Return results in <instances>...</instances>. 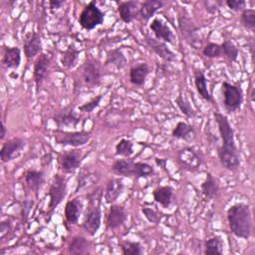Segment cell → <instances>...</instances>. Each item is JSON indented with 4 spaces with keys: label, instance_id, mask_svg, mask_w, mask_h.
<instances>
[{
    "label": "cell",
    "instance_id": "cell-1",
    "mask_svg": "<svg viewBox=\"0 0 255 255\" xmlns=\"http://www.w3.org/2000/svg\"><path fill=\"white\" fill-rule=\"evenodd\" d=\"M213 116L222 140V143L217 147L219 162L225 169L235 171L240 166V155L234 138V130L225 115L214 112Z\"/></svg>",
    "mask_w": 255,
    "mask_h": 255
},
{
    "label": "cell",
    "instance_id": "cell-2",
    "mask_svg": "<svg viewBox=\"0 0 255 255\" xmlns=\"http://www.w3.org/2000/svg\"><path fill=\"white\" fill-rule=\"evenodd\" d=\"M231 233L242 239H249L252 235L253 220L250 206L243 202L231 205L226 213Z\"/></svg>",
    "mask_w": 255,
    "mask_h": 255
},
{
    "label": "cell",
    "instance_id": "cell-3",
    "mask_svg": "<svg viewBox=\"0 0 255 255\" xmlns=\"http://www.w3.org/2000/svg\"><path fill=\"white\" fill-rule=\"evenodd\" d=\"M103 197V192L101 188H97L95 191L89 194V204L83 219L82 227L83 229L94 236L101 227L102 223V210H101V199Z\"/></svg>",
    "mask_w": 255,
    "mask_h": 255
},
{
    "label": "cell",
    "instance_id": "cell-4",
    "mask_svg": "<svg viewBox=\"0 0 255 255\" xmlns=\"http://www.w3.org/2000/svg\"><path fill=\"white\" fill-rule=\"evenodd\" d=\"M105 20V13L97 6L95 0L90 1L81 11L78 23L85 30H94L102 25Z\"/></svg>",
    "mask_w": 255,
    "mask_h": 255
},
{
    "label": "cell",
    "instance_id": "cell-5",
    "mask_svg": "<svg viewBox=\"0 0 255 255\" xmlns=\"http://www.w3.org/2000/svg\"><path fill=\"white\" fill-rule=\"evenodd\" d=\"M221 93L223 106L227 113L230 114L240 110L244 99L243 91L240 86L224 81L221 84Z\"/></svg>",
    "mask_w": 255,
    "mask_h": 255
},
{
    "label": "cell",
    "instance_id": "cell-6",
    "mask_svg": "<svg viewBox=\"0 0 255 255\" xmlns=\"http://www.w3.org/2000/svg\"><path fill=\"white\" fill-rule=\"evenodd\" d=\"M177 24L179 33L182 36V38L194 49H198V47L201 44L199 28L194 24V22L184 11H181L178 14Z\"/></svg>",
    "mask_w": 255,
    "mask_h": 255
},
{
    "label": "cell",
    "instance_id": "cell-7",
    "mask_svg": "<svg viewBox=\"0 0 255 255\" xmlns=\"http://www.w3.org/2000/svg\"><path fill=\"white\" fill-rule=\"evenodd\" d=\"M92 138L91 130H74L66 131L63 129H57L55 131V142L61 145H68L72 147H80L88 143Z\"/></svg>",
    "mask_w": 255,
    "mask_h": 255
},
{
    "label": "cell",
    "instance_id": "cell-8",
    "mask_svg": "<svg viewBox=\"0 0 255 255\" xmlns=\"http://www.w3.org/2000/svg\"><path fill=\"white\" fill-rule=\"evenodd\" d=\"M48 213H52L67 195V178L61 174H55L48 190Z\"/></svg>",
    "mask_w": 255,
    "mask_h": 255
},
{
    "label": "cell",
    "instance_id": "cell-9",
    "mask_svg": "<svg viewBox=\"0 0 255 255\" xmlns=\"http://www.w3.org/2000/svg\"><path fill=\"white\" fill-rule=\"evenodd\" d=\"M81 75L86 86L90 88L100 86L103 77L102 66L100 62L91 56L87 57L86 61L81 67Z\"/></svg>",
    "mask_w": 255,
    "mask_h": 255
},
{
    "label": "cell",
    "instance_id": "cell-10",
    "mask_svg": "<svg viewBox=\"0 0 255 255\" xmlns=\"http://www.w3.org/2000/svg\"><path fill=\"white\" fill-rule=\"evenodd\" d=\"M86 156V153L83 152L82 149H69L64 150L58 156L59 167L63 173L70 174L74 173L76 169H78Z\"/></svg>",
    "mask_w": 255,
    "mask_h": 255
},
{
    "label": "cell",
    "instance_id": "cell-11",
    "mask_svg": "<svg viewBox=\"0 0 255 255\" xmlns=\"http://www.w3.org/2000/svg\"><path fill=\"white\" fill-rule=\"evenodd\" d=\"M176 160L178 165L189 172H194L199 169L201 165V158L198 153L190 146H184L176 153Z\"/></svg>",
    "mask_w": 255,
    "mask_h": 255
},
{
    "label": "cell",
    "instance_id": "cell-12",
    "mask_svg": "<svg viewBox=\"0 0 255 255\" xmlns=\"http://www.w3.org/2000/svg\"><path fill=\"white\" fill-rule=\"evenodd\" d=\"M53 120L59 129L65 128H77L81 123V117H79L73 107H65L53 115Z\"/></svg>",
    "mask_w": 255,
    "mask_h": 255
},
{
    "label": "cell",
    "instance_id": "cell-13",
    "mask_svg": "<svg viewBox=\"0 0 255 255\" xmlns=\"http://www.w3.org/2000/svg\"><path fill=\"white\" fill-rule=\"evenodd\" d=\"M26 141L19 136L7 139L2 143L0 149V158L3 163L11 161L15 157H17L21 150L25 147Z\"/></svg>",
    "mask_w": 255,
    "mask_h": 255
},
{
    "label": "cell",
    "instance_id": "cell-14",
    "mask_svg": "<svg viewBox=\"0 0 255 255\" xmlns=\"http://www.w3.org/2000/svg\"><path fill=\"white\" fill-rule=\"evenodd\" d=\"M144 42L145 45L148 47L149 50H151L156 56H158L160 59H162L165 62H175L176 61V55L174 52H172L168 47L167 44L163 41L157 40L147 34L144 35Z\"/></svg>",
    "mask_w": 255,
    "mask_h": 255
},
{
    "label": "cell",
    "instance_id": "cell-15",
    "mask_svg": "<svg viewBox=\"0 0 255 255\" xmlns=\"http://www.w3.org/2000/svg\"><path fill=\"white\" fill-rule=\"evenodd\" d=\"M42 37L38 32L32 31L25 34L23 39V50L28 61L42 53Z\"/></svg>",
    "mask_w": 255,
    "mask_h": 255
},
{
    "label": "cell",
    "instance_id": "cell-16",
    "mask_svg": "<svg viewBox=\"0 0 255 255\" xmlns=\"http://www.w3.org/2000/svg\"><path fill=\"white\" fill-rule=\"evenodd\" d=\"M50 67V58L47 54L41 53L34 62L33 66V80L36 86L37 93L40 90L45 79L48 77V71Z\"/></svg>",
    "mask_w": 255,
    "mask_h": 255
},
{
    "label": "cell",
    "instance_id": "cell-17",
    "mask_svg": "<svg viewBox=\"0 0 255 255\" xmlns=\"http://www.w3.org/2000/svg\"><path fill=\"white\" fill-rule=\"evenodd\" d=\"M150 31L153 33L154 38L164 43L173 44L174 43V34L170 27L160 18L154 17L148 25Z\"/></svg>",
    "mask_w": 255,
    "mask_h": 255
},
{
    "label": "cell",
    "instance_id": "cell-18",
    "mask_svg": "<svg viewBox=\"0 0 255 255\" xmlns=\"http://www.w3.org/2000/svg\"><path fill=\"white\" fill-rule=\"evenodd\" d=\"M128 219L126 208L120 204H112L106 218V225L109 229H118L122 227Z\"/></svg>",
    "mask_w": 255,
    "mask_h": 255
},
{
    "label": "cell",
    "instance_id": "cell-19",
    "mask_svg": "<svg viewBox=\"0 0 255 255\" xmlns=\"http://www.w3.org/2000/svg\"><path fill=\"white\" fill-rule=\"evenodd\" d=\"M84 203L81 198H73L66 202L65 208H64V216L67 224L75 225L79 222L80 216L83 212Z\"/></svg>",
    "mask_w": 255,
    "mask_h": 255
},
{
    "label": "cell",
    "instance_id": "cell-20",
    "mask_svg": "<svg viewBox=\"0 0 255 255\" xmlns=\"http://www.w3.org/2000/svg\"><path fill=\"white\" fill-rule=\"evenodd\" d=\"M138 2L134 0L122 1L118 5V13L124 23H130L138 16Z\"/></svg>",
    "mask_w": 255,
    "mask_h": 255
},
{
    "label": "cell",
    "instance_id": "cell-21",
    "mask_svg": "<svg viewBox=\"0 0 255 255\" xmlns=\"http://www.w3.org/2000/svg\"><path fill=\"white\" fill-rule=\"evenodd\" d=\"M68 252L72 255L90 254L92 252V242L83 235H76L68 243Z\"/></svg>",
    "mask_w": 255,
    "mask_h": 255
},
{
    "label": "cell",
    "instance_id": "cell-22",
    "mask_svg": "<svg viewBox=\"0 0 255 255\" xmlns=\"http://www.w3.org/2000/svg\"><path fill=\"white\" fill-rule=\"evenodd\" d=\"M2 64L6 69H18L21 64V49L17 46H3Z\"/></svg>",
    "mask_w": 255,
    "mask_h": 255
},
{
    "label": "cell",
    "instance_id": "cell-23",
    "mask_svg": "<svg viewBox=\"0 0 255 255\" xmlns=\"http://www.w3.org/2000/svg\"><path fill=\"white\" fill-rule=\"evenodd\" d=\"M163 6H164V2L162 0H145V1H142L141 3H139L138 17L142 21L147 22Z\"/></svg>",
    "mask_w": 255,
    "mask_h": 255
},
{
    "label": "cell",
    "instance_id": "cell-24",
    "mask_svg": "<svg viewBox=\"0 0 255 255\" xmlns=\"http://www.w3.org/2000/svg\"><path fill=\"white\" fill-rule=\"evenodd\" d=\"M150 72L147 63H138L129 69V82L133 86L142 87L145 84L146 77Z\"/></svg>",
    "mask_w": 255,
    "mask_h": 255
},
{
    "label": "cell",
    "instance_id": "cell-25",
    "mask_svg": "<svg viewBox=\"0 0 255 255\" xmlns=\"http://www.w3.org/2000/svg\"><path fill=\"white\" fill-rule=\"evenodd\" d=\"M125 188V184L123 180L119 177L110 178L107 181L106 189H105V199L108 203L115 202L123 193Z\"/></svg>",
    "mask_w": 255,
    "mask_h": 255
},
{
    "label": "cell",
    "instance_id": "cell-26",
    "mask_svg": "<svg viewBox=\"0 0 255 255\" xmlns=\"http://www.w3.org/2000/svg\"><path fill=\"white\" fill-rule=\"evenodd\" d=\"M23 175L26 186L35 192H37L45 182V172L43 170L27 169Z\"/></svg>",
    "mask_w": 255,
    "mask_h": 255
},
{
    "label": "cell",
    "instance_id": "cell-27",
    "mask_svg": "<svg viewBox=\"0 0 255 255\" xmlns=\"http://www.w3.org/2000/svg\"><path fill=\"white\" fill-rule=\"evenodd\" d=\"M133 165L134 160L130 157H123L116 159L114 163L111 165V170L121 176L125 177H131L133 176Z\"/></svg>",
    "mask_w": 255,
    "mask_h": 255
},
{
    "label": "cell",
    "instance_id": "cell-28",
    "mask_svg": "<svg viewBox=\"0 0 255 255\" xmlns=\"http://www.w3.org/2000/svg\"><path fill=\"white\" fill-rule=\"evenodd\" d=\"M193 79L195 89L200 98L208 103H213V98L207 89V79L204 73L200 69H195L193 72Z\"/></svg>",
    "mask_w": 255,
    "mask_h": 255
},
{
    "label": "cell",
    "instance_id": "cell-29",
    "mask_svg": "<svg viewBox=\"0 0 255 255\" xmlns=\"http://www.w3.org/2000/svg\"><path fill=\"white\" fill-rule=\"evenodd\" d=\"M200 189L204 198L211 200L218 195L220 187L217 179L210 172H207L205 180L200 184Z\"/></svg>",
    "mask_w": 255,
    "mask_h": 255
},
{
    "label": "cell",
    "instance_id": "cell-30",
    "mask_svg": "<svg viewBox=\"0 0 255 255\" xmlns=\"http://www.w3.org/2000/svg\"><path fill=\"white\" fill-rule=\"evenodd\" d=\"M152 197L156 203L160 204L163 208H167L172 202L173 188L169 185L157 186L152 191Z\"/></svg>",
    "mask_w": 255,
    "mask_h": 255
},
{
    "label": "cell",
    "instance_id": "cell-31",
    "mask_svg": "<svg viewBox=\"0 0 255 255\" xmlns=\"http://www.w3.org/2000/svg\"><path fill=\"white\" fill-rule=\"evenodd\" d=\"M171 135L176 139L191 141L195 137V129L191 125L180 121L172 128Z\"/></svg>",
    "mask_w": 255,
    "mask_h": 255
},
{
    "label": "cell",
    "instance_id": "cell-32",
    "mask_svg": "<svg viewBox=\"0 0 255 255\" xmlns=\"http://www.w3.org/2000/svg\"><path fill=\"white\" fill-rule=\"evenodd\" d=\"M127 64L128 60L121 49L115 48L107 52L105 65H111L118 70H122L127 66Z\"/></svg>",
    "mask_w": 255,
    "mask_h": 255
},
{
    "label": "cell",
    "instance_id": "cell-33",
    "mask_svg": "<svg viewBox=\"0 0 255 255\" xmlns=\"http://www.w3.org/2000/svg\"><path fill=\"white\" fill-rule=\"evenodd\" d=\"M80 53L81 51L78 50L74 44H70L68 48L61 54V65L68 70L73 69L78 63Z\"/></svg>",
    "mask_w": 255,
    "mask_h": 255
},
{
    "label": "cell",
    "instance_id": "cell-34",
    "mask_svg": "<svg viewBox=\"0 0 255 255\" xmlns=\"http://www.w3.org/2000/svg\"><path fill=\"white\" fill-rule=\"evenodd\" d=\"M204 254L221 255L223 253V241L220 236H212L204 242Z\"/></svg>",
    "mask_w": 255,
    "mask_h": 255
},
{
    "label": "cell",
    "instance_id": "cell-35",
    "mask_svg": "<svg viewBox=\"0 0 255 255\" xmlns=\"http://www.w3.org/2000/svg\"><path fill=\"white\" fill-rule=\"evenodd\" d=\"M154 174V167L148 162L134 161L133 176L135 178H147Z\"/></svg>",
    "mask_w": 255,
    "mask_h": 255
},
{
    "label": "cell",
    "instance_id": "cell-36",
    "mask_svg": "<svg viewBox=\"0 0 255 255\" xmlns=\"http://www.w3.org/2000/svg\"><path fill=\"white\" fill-rule=\"evenodd\" d=\"M120 248L124 255H141L143 253L142 246L138 241H122Z\"/></svg>",
    "mask_w": 255,
    "mask_h": 255
},
{
    "label": "cell",
    "instance_id": "cell-37",
    "mask_svg": "<svg viewBox=\"0 0 255 255\" xmlns=\"http://www.w3.org/2000/svg\"><path fill=\"white\" fill-rule=\"evenodd\" d=\"M174 103L175 105L177 106V108L179 109V111L181 112L182 115H184L186 118L188 119H191L195 116L196 112L195 110L193 109V107L191 106L190 102L188 101V99L184 98L181 94H179L175 100H174Z\"/></svg>",
    "mask_w": 255,
    "mask_h": 255
},
{
    "label": "cell",
    "instance_id": "cell-38",
    "mask_svg": "<svg viewBox=\"0 0 255 255\" xmlns=\"http://www.w3.org/2000/svg\"><path fill=\"white\" fill-rule=\"evenodd\" d=\"M115 153L121 157H130L133 154V143L128 138H122L115 146Z\"/></svg>",
    "mask_w": 255,
    "mask_h": 255
},
{
    "label": "cell",
    "instance_id": "cell-39",
    "mask_svg": "<svg viewBox=\"0 0 255 255\" xmlns=\"http://www.w3.org/2000/svg\"><path fill=\"white\" fill-rule=\"evenodd\" d=\"M222 56L227 58L230 62H236L239 55V50L236 45L230 40H224L221 44Z\"/></svg>",
    "mask_w": 255,
    "mask_h": 255
},
{
    "label": "cell",
    "instance_id": "cell-40",
    "mask_svg": "<svg viewBox=\"0 0 255 255\" xmlns=\"http://www.w3.org/2000/svg\"><path fill=\"white\" fill-rule=\"evenodd\" d=\"M241 25L250 31L255 30V10L252 8H244L240 14Z\"/></svg>",
    "mask_w": 255,
    "mask_h": 255
},
{
    "label": "cell",
    "instance_id": "cell-41",
    "mask_svg": "<svg viewBox=\"0 0 255 255\" xmlns=\"http://www.w3.org/2000/svg\"><path fill=\"white\" fill-rule=\"evenodd\" d=\"M202 54L204 57L209 59H216L222 56V50L220 44L209 42L202 48Z\"/></svg>",
    "mask_w": 255,
    "mask_h": 255
},
{
    "label": "cell",
    "instance_id": "cell-42",
    "mask_svg": "<svg viewBox=\"0 0 255 255\" xmlns=\"http://www.w3.org/2000/svg\"><path fill=\"white\" fill-rule=\"evenodd\" d=\"M103 99V95H98L94 98H92L90 101L84 103L83 105L79 106L78 107V110L82 113H87V114H90L92 112H94V110H96L99 106H100V103Z\"/></svg>",
    "mask_w": 255,
    "mask_h": 255
},
{
    "label": "cell",
    "instance_id": "cell-43",
    "mask_svg": "<svg viewBox=\"0 0 255 255\" xmlns=\"http://www.w3.org/2000/svg\"><path fill=\"white\" fill-rule=\"evenodd\" d=\"M141 212L148 222L154 223V224H158L160 222V216L157 213V211H155L153 208H150L147 206H142Z\"/></svg>",
    "mask_w": 255,
    "mask_h": 255
},
{
    "label": "cell",
    "instance_id": "cell-44",
    "mask_svg": "<svg viewBox=\"0 0 255 255\" xmlns=\"http://www.w3.org/2000/svg\"><path fill=\"white\" fill-rule=\"evenodd\" d=\"M225 5L234 12L242 11L246 6V1L244 0H226Z\"/></svg>",
    "mask_w": 255,
    "mask_h": 255
},
{
    "label": "cell",
    "instance_id": "cell-45",
    "mask_svg": "<svg viewBox=\"0 0 255 255\" xmlns=\"http://www.w3.org/2000/svg\"><path fill=\"white\" fill-rule=\"evenodd\" d=\"M32 206H33V201L28 200V199H26V200L23 201L22 207H21V216H22V218H23L24 220L27 219L28 214H29V212H30Z\"/></svg>",
    "mask_w": 255,
    "mask_h": 255
},
{
    "label": "cell",
    "instance_id": "cell-46",
    "mask_svg": "<svg viewBox=\"0 0 255 255\" xmlns=\"http://www.w3.org/2000/svg\"><path fill=\"white\" fill-rule=\"evenodd\" d=\"M11 227H12V221H11L9 218H8L7 220L2 221V222H1V224H0L1 237H3V236H4V234H5L8 230H10V229H11Z\"/></svg>",
    "mask_w": 255,
    "mask_h": 255
},
{
    "label": "cell",
    "instance_id": "cell-47",
    "mask_svg": "<svg viewBox=\"0 0 255 255\" xmlns=\"http://www.w3.org/2000/svg\"><path fill=\"white\" fill-rule=\"evenodd\" d=\"M64 4H65V1H63V0H50V1H49V7H50L51 10L59 9V8H61Z\"/></svg>",
    "mask_w": 255,
    "mask_h": 255
},
{
    "label": "cell",
    "instance_id": "cell-48",
    "mask_svg": "<svg viewBox=\"0 0 255 255\" xmlns=\"http://www.w3.org/2000/svg\"><path fill=\"white\" fill-rule=\"evenodd\" d=\"M154 162H155V164L156 165H158L159 167H161L162 169H164L165 171H167L166 170V162H167V159L166 158H159V157H155L154 158Z\"/></svg>",
    "mask_w": 255,
    "mask_h": 255
},
{
    "label": "cell",
    "instance_id": "cell-49",
    "mask_svg": "<svg viewBox=\"0 0 255 255\" xmlns=\"http://www.w3.org/2000/svg\"><path fill=\"white\" fill-rule=\"evenodd\" d=\"M6 132H7V128H6V126L4 124V122H2V126H1V133H0V139L3 140L5 135H6Z\"/></svg>",
    "mask_w": 255,
    "mask_h": 255
}]
</instances>
